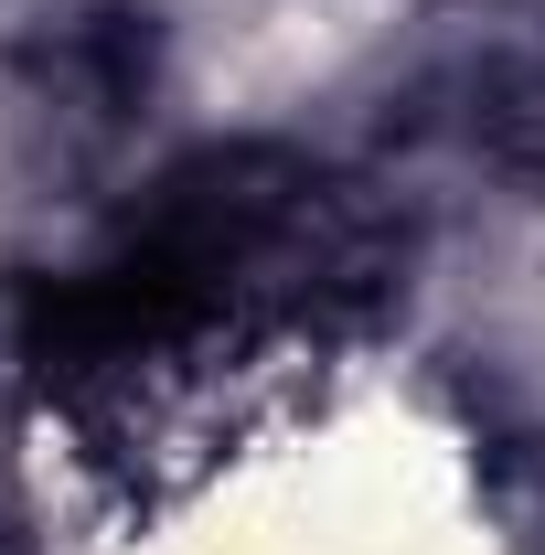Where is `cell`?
I'll return each instance as SVG.
<instances>
[{"label":"cell","mask_w":545,"mask_h":555,"mask_svg":"<svg viewBox=\"0 0 545 555\" xmlns=\"http://www.w3.org/2000/svg\"><path fill=\"white\" fill-rule=\"evenodd\" d=\"M417 118L449 139L460 160L545 182V0L460 22L428 54V75H417Z\"/></svg>","instance_id":"obj_2"},{"label":"cell","mask_w":545,"mask_h":555,"mask_svg":"<svg viewBox=\"0 0 545 555\" xmlns=\"http://www.w3.org/2000/svg\"><path fill=\"white\" fill-rule=\"evenodd\" d=\"M417 224L375 171L300 139H214L22 288V374L86 460L214 438L289 374H321L407 299Z\"/></svg>","instance_id":"obj_1"},{"label":"cell","mask_w":545,"mask_h":555,"mask_svg":"<svg viewBox=\"0 0 545 555\" xmlns=\"http://www.w3.org/2000/svg\"><path fill=\"white\" fill-rule=\"evenodd\" d=\"M150 65H161V33L139 0H54L33 33H22V107L65 150H107L150 107Z\"/></svg>","instance_id":"obj_3"},{"label":"cell","mask_w":545,"mask_h":555,"mask_svg":"<svg viewBox=\"0 0 545 555\" xmlns=\"http://www.w3.org/2000/svg\"><path fill=\"white\" fill-rule=\"evenodd\" d=\"M0 555H11V502H0Z\"/></svg>","instance_id":"obj_4"}]
</instances>
